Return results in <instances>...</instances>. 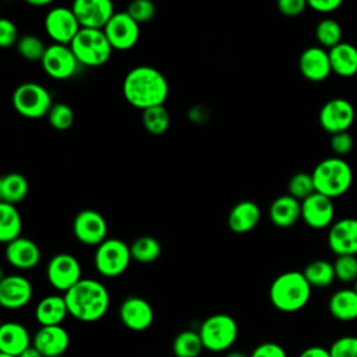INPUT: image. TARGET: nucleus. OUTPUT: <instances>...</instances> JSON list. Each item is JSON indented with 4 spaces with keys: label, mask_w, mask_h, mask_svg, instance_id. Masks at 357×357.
I'll return each mask as SVG.
<instances>
[{
    "label": "nucleus",
    "mask_w": 357,
    "mask_h": 357,
    "mask_svg": "<svg viewBox=\"0 0 357 357\" xmlns=\"http://www.w3.org/2000/svg\"><path fill=\"white\" fill-rule=\"evenodd\" d=\"M124 99L142 112L165 105L169 96L166 77L152 66H137L123 79Z\"/></svg>",
    "instance_id": "1"
},
{
    "label": "nucleus",
    "mask_w": 357,
    "mask_h": 357,
    "mask_svg": "<svg viewBox=\"0 0 357 357\" xmlns=\"http://www.w3.org/2000/svg\"><path fill=\"white\" fill-rule=\"evenodd\" d=\"M68 314L79 322L91 324L102 319L110 305L106 286L96 279H81L64 293Z\"/></svg>",
    "instance_id": "2"
},
{
    "label": "nucleus",
    "mask_w": 357,
    "mask_h": 357,
    "mask_svg": "<svg viewBox=\"0 0 357 357\" xmlns=\"http://www.w3.org/2000/svg\"><path fill=\"white\" fill-rule=\"evenodd\" d=\"M312 287L300 271H287L273 279L269 287L272 305L282 312L303 310L311 298Z\"/></svg>",
    "instance_id": "3"
},
{
    "label": "nucleus",
    "mask_w": 357,
    "mask_h": 357,
    "mask_svg": "<svg viewBox=\"0 0 357 357\" xmlns=\"http://www.w3.org/2000/svg\"><path fill=\"white\" fill-rule=\"evenodd\" d=\"M315 191L329 198L346 194L353 184V169L347 160L331 156L321 160L311 173Z\"/></svg>",
    "instance_id": "4"
},
{
    "label": "nucleus",
    "mask_w": 357,
    "mask_h": 357,
    "mask_svg": "<svg viewBox=\"0 0 357 357\" xmlns=\"http://www.w3.org/2000/svg\"><path fill=\"white\" fill-rule=\"evenodd\" d=\"M70 47L78 63L86 67H100L106 64L113 52L103 29L81 28L70 43Z\"/></svg>",
    "instance_id": "5"
},
{
    "label": "nucleus",
    "mask_w": 357,
    "mask_h": 357,
    "mask_svg": "<svg viewBox=\"0 0 357 357\" xmlns=\"http://www.w3.org/2000/svg\"><path fill=\"white\" fill-rule=\"evenodd\" d=\"M205 350L222 353L231 349L238 336V325L236 319L223 312H218L205 318L198 329Z\"/></svg>",
    "instance_id": "6"
},
{
    "label": "nucleus",
    "mask_w": 357,
    "mask_h": 357,
    "mask_svg": "<svg viewBox=\"0 0 357 357\" xmlns=\"http://www.w3.org/2000/svg\"><path fill=\"white\" fill-rule=\"evenodd\" d=\"M13 106L15 112L26 119H40L47 116L53 103L49 91L38 82H22L13 92Z\"/></svg>",
    "instance_id": "7"
},
{
    "label": "nucleus",
    "mask_w": 357,
    "mask_h": 357,
    "mask_svg": "<svg viewBox=\"0 0 357 357\" xmlns=\"http://www.w3.org/2000/svg\"><path fill=\"white\" fill-rule=\"evenodd\" d=\"M130 245L120 238H106L96 247L93 264L99 275L117 278L126 272L131 261Z\"/></svg>",
    "instance_id": "8"
},
{
    "label": "nucleus",
    "mask_w": 357,
    "mask_h": 357,
    "mask_svg": "<svg viewBox=\"0 0 357 357\" xmlns=\"http://www.w3.org/2000/svg\"><path fill=\"white\" fill-rule=\"evenodd\" d=\"M79 261L68 252L53 255L46 268V276L50 286L63 293H67L82 279Z\"/></svg>",
    "instance_id": "9"
},
{
    "label": "nucleus",
    "mask_w": 357,
    "mask_h": 357,
    "mask_svg": "<svg viewBox=\"0 0 357 357\" xmlns=\"http://www.w3.org/2000/svg\"><path fill=\"white\" fill-rule=\"evenodd\" d=\"M43 25L46 33L54 43L68 46L81 29L73 8L64 6H56L50 8L45 15Z\"/></svg>",
    "instance_id": "10"
},
{
    "label": "nucleus",
    "mask_w": 357,
    "mask_h": 357,
    "mask_svg": "<svg viewBox=\"0 0 357 357\" xmlns=\"http://www.w3.org/2000/svg\"><path fill=\"white\" fill-rule=\"evenodd\" d=\"M356 119L353 103L344 98H333L324 103L319 110V126L329 134L349 131Z\"/></svg>",
    "instance_id": "11"
},
{
    "label": "nucleus",
    "mask_w": 357,
    "mask_h": 357,
    "mask_svg": "<svg viewBox=\"0 0 357 357\" xmlns=\"http://www.w3.org/2000/svg\"><path fill=\"white\" fill-rule=\"evenodd\" d=\"M43 71L53 79H68L71 78L78 67L81 66L68 45L53 43L49 45L42 59Z\"/></svg>",
    "instance_id": "12"
},
{
    "label": "nucleus",
    "mask_w": 357,
    "mask_h": 357,
    "mask_svg": "<svg viewBox=\"0 0 357 357\" xmlns=\"http://www.w3.org/2000/svg\"><path fill=\"white\" fill-rule=\"evenodd\" d=\"M73 233L79 243L98 247L106 240V219L95 209H82L73 220Z\"/></svg>",
    "instance_id": "13"
},
{
    "label": "nucleus",
    "mask_w": 357,
    "mask_h": 357,
    "mask_svg": "<svg viewBox=\"0 0 357 357\" xmlns=\"http://www.w3.org/2000/svg\"><path fill=\"white\" fill-rule=\"evenodd\" d=\"M113 50H130L139 39V24L135 22L126 11L114 13L112 20L103 28Z\"/></svg>",
    "instance_id": "14"
},
{
    "label": "nucleus",
    "mask_w": 357,
    "mask_h": 357,
    "mask_svg": "<svg viewBox=\"0 0 357 357\" xmlns=\"http://www.w3.org/2000/svg\"><path fill=\"white\" fill-rule=\"evenodd\" d=\"M81 28L103 29L114 15V6L109 0H77L71 6Z\"/></svg>",
    "instance_id": "15"
},
{
    "label": "nucleus",
    "mask_w": 357,
    "mask_h": 357,
    "mask_svg": "<svg viewBox=\"0 0 357 357\" xmlns=\"http://www.w3.org/2000/svg\"><path fill=\"white\" fill-rule=\"evenodd\" d=\"M119 318L127 329L132 332H144L152 326L155 312L148 300L138 296H130L120 304Z\"/></svg>",
    "instance_id": "16"
},
{
    "label": "nucleus",
    "mask_w": 357,
    "mask_h": 357,
    "mask_svg": "<svg viewBox=\"0 0 357 357\" xmlns=\"http://www.w3.org/2000/svg\"><path fill=\"white\" fill-rule=\"evenodd\" d=\"M301 219L308 227L315 230L331 227L335 222V204L332 198L315 191L301 201Z\"/></svg>",
    "instance_id": "17"
},
{
    "label": "nucleus",
    "mask_w": 357,
    "mask_h": 357,
    "mask_svg": "<svg viewBox=\"0 0 357 357\" xmlns=\"http://www.w3.org/2000/svg\"><path fill=\"white\" fill-rule=\"evenodd\" d=\"M328 245L336 255H357V219L335 220L328 231Z\"/></svg>",
    "instance_id": "18"
},
{
    "label": "nucleus",
    "mask_w": 357,
    "mask_h": 357,
    "mask_svg": "<svg viewBox=\"0 0 357 357\" xmlns=\"http://www.w3.org/2000/svg\"><path fill=\"white\" fill-rule=\"evenodd\" d=\"M32 294V284L22 275H7L0 280V304L7 310L24 308Z\"/></svg>",
    "instance_id": "19"
},
{
    "label": "nucleus",
    "mask_w": 357,
    "mask_h": 357,
    "mask_svg": "<svg viewBox=\"0 0 357 357\" xmlns=\"http://www.w3.org/2000/svg\"><path fill=\"white\" fill-rule=\"evenodd\" d=\"M301 75L312 82H321L332 74L329 52L321 46H311L303 50L298 59Z\"/></svg>",
    "instance_id": "20"
},
{
    "label": "nucleus",
    "mask_w": 357,
    "mask_h": 357,
    "mask_svg": "<svg viewBox=\"0 0 357 357\" xmlns=\"http://www.w3.org/2000/svg\"><path fill=\"white\" fill-rule=\"evenodd\" d=\"M32 346L43 357L64 356L70 346V335L61 326H40L33 335Z\"/></svg>",
    "instance_id": "21"
},
{
    "label": "nucleus",
    "mask_w": 357,
    "mask_h": 357,
    "mask_svg": "<svg viewBox=\"0 0 357 357\" xmlns=\"http://www.w3.org/2000/svg\"><path fill=\"white\" fill-rule=\"evenodd\" d=\"M4 255L11 266L22 271L35 268L40 261V250L38 244L25 237H18L6 244Z\"/></svg>",
    "instance_id": "22"
},
{
    "label": "nucleus",
    "mask_w": 357,
    "mask_h": 357,
    "mask_svg": "<svg viewBox=\"0 0 357 357\" xmlns=\"http://www.w3.org/2000/svg\"><path fill=\"white\" fill-rule=\"evenodd\" d=\"M32 340L26 326L20 322L8 321L0 326V353L18 357L32 346Z\"/></svg>",
    "instance_id": "23"
},
{
    "label": "nucleus",
    "mask_w": 357,
    "mask_h": 357,
    "mask_svg": "<svg viewBox=\"0 0 357 357\" xmlns=\"http://www.w3.org/2000/svg\"><path fill=\"white\" fill-rule=\"evenodd\" d=\"M259 219L261 209L257 202L251 199H243L230 209L227 216V225L231 231L243 234L255 229L259 223Z\"/></svg>",
    "instance_id": "24"
},
{
    "label": "nucleus",
    "mask_w": 357,
    "mask_h": 357,
    "mask_svg": "<svg viewBox=\"0 0 357 357\" xmlns=\"http://www.w3.org/2000/svg\"><path fill=\"white\" fill-rule=\"evenodd\" d=\"M68 314L64 296L49 294L39 300L35 307V318L40 326L61 325Z\"/></svg>",
    "instance_id": "25"
},
{
    "label": "nucleus",
    "mask_w": 357,
    "mask_h": 357,
    "mask_svg": "<svg viewBox=\"0 0 357 357\" xmlns=\"http://www.w3.org/2000/svg\"><path fill=\"white\" fill-rule=\"evenodd\" d=\"M269 218L278 227H291L301 219V202L289 194L280 195L272 201L269 206Z\"/></svg>",
    "instance_id": "26"
},
{
    "label": "nucleus",
    "mask_w": 357,
    "mask_h": 357,
    "mask_svg": "<svg viewBox=\"0 0 357 357\" xmlns=\"http://www.w3.org/2000/svg\"><path fill=\"white\" fill-rule=\"evenodd\" d=\"M332 73L339 77H353L357 74V47L349 42H340L329 49Z\"/></svg>",
    "instance_id": "27"
},
{
    "label": "nucleus",
    "mask_w": 357,
    "mask_h": 357,
    "mask_svg": "<svg viewBox=\"0 0 357 357\" xmlns=\"http://www.w3.org/2000/svg\"><path fill=\"white\" fill-rule=\"evenodd\" d=\"M328 310L337 321L351 322L357 319V291L354 289L335 291L328 301Z\"/></svg>",
    "instance_id": "28"
},
{
    "label": "nucleus",
    "mask_w": 357,
    "mask_h": 357,
    "mask_svg": "<svg viewBox=\"0 0 357 357\" xmlns=\"http://www.w3.org/2000/svg\"><path fill=\"white\" fill-rule=\"evenodd\" d=\"M29 185L24 174L7 173L0 178V199L4 204L17 205L25 199Z\"/></svg>",
    "instance_id": "29"
},
{
    "label": "nucleus",
    "mask_w": 357,
    "mask_h": 357,
    "mask_svg": "<svg viewBox=\"0 0 357 357\" xmlns=\"http://www.w3.org/2000/svg\"><path fill=\"white\" fill-rule=\"evenodd\" d=\"M22 231V219L15 205L0 204V241L8 244L18 237Z\"/></svg>",
    "instance_id": "30"
},
{
    "label": "nucleus",
    "mask_w": 357,
    "mask_h": 357,
    "mask_svg": "<svg viewBox=\"0 0 357 357\" xmlns=\"http://www.w3.org/2000/svg\"><path fill=\"white\" fill-rule=\"evenodd\" d=\"M303 275L311 287H318V289L331 286L336 279L333 262H329L326 259H315L310 262L304 268Z\"/></svg>",
    "instance_id": "31"
},
{
    "label": "nucleus",
    "mask_w": 357,
    "mask_h": 357,
    "mask_svg": "<svg viewBox=\"0 0 357 357\" xmlns=\"http://www.w3.org/2000/svg\"><path fill=\"white\" fill-rule=\"evenodd\" d=\"M204 350V344L198 331L185 329L176 335L172 344L174 357H199Z\"/></svg>",
    "instance_id": "32"
},
{
    "label": "nucleus",
    "mask_w": 357,
    "mask_h": 357,
    "mask_svg": "<svg viewBox=\"0 0 357 357\" xmlns=\"http://www.w3.org/2000/svg\"><path fill=\"white\" fill-rule=\"evenodd\" d=\"M131 258L141 264H151L160 257V243L152 236H141L130 244Z\"/></svg>",
    "instance_id": "33"
},
{
    "label": "nucleus",
    "mask_w": 357,
    "mask_h": 357,
    "mask_svg": "<svg viewBox=\"0 0 357 357\" xmlns=\"http://www.w3.org/2000/svg\"><path fill=\"white\" fill-rule=\"evenodd\" d=\"M142 126L152 135H162L167 131L170 126L169 110L162 106L149 107L142 112Z\"/></svg>",
    "instance_id": "34"
},
{
    "label": "nucleus",
    "mask_w": 357,
    "mask_h": 357,
    "mask_svg": "<svg viewBox=\"0 0 357 357\" xmlns=\"http://www.w3.org/2000/svg\"><path fill=\"white\" fill-rule=\"evenodd\" d=\"M342 26L333 18H324L315 26V38L321 47L329 50L342 42Z\"/></svg>",
    "instance_id": "35"
},
{
    "label": "nucleus",
    "mask_w": 357,
    "mask_h": 357,
    "mask_svg": "<svg viewBox=\"0 0 357 357\" xmlns=\"http://www.w3.org/2000/svg\"><path fill=\"white\" fill-rule=\"evenodd\" d=\"M17 52L18 54L29 61H42L47 46L42 42L40 38L35 35H24L17 42Z\"/></svg>",
    "instance_id": "36"
},
{
    "label": "nucleus",
    "mask_w": 357,
    "mask_h": 357,
    "mask_svg": "<svg viewBox=\"0 0 357 357\" xmlns=\"http://www.w3.org/2000/svg\"><path fill=\"white\" fill-rule=\"evenodd\" d=\"M287 190L289 195L298 199L300 202L312 195L315 192V185L311 173L298 172L293 174L287 183Z\"/></svg>",
    "instance_id": "37"
},
{
    "label": "nucleus",
    "mask_w": 357,
    "mask_h": 357,
    "mask_svg": "<svg viewBox=\"0 0 357 357\" xmlns=\"http://www.w3.org/2000/svg\"><path fill=\"white\" fill-rule=\"evenodd\" d=\"M336 279L342 283H356L357 280V257L340 255L333 262Z\"/></svg>",
    "instance_id": "38"
},
{
    "label": "nucleus",
    "mask_w": 357,
    "mask_h": 357,
    "mask_svg": "<svg viewBox=\"0 0 357 357\" xmlns=\"http://www.w3.org/2000/svg\"><path fill=\"white\" fill-rule=\"evenodd\" d=\"M49 123L54 130L64 131L68 130L74 123V112L66 103H56L52 106L47 114Z\"/></svg>",
    "instance_id": "39"
},
{
    "label": "nucleus",
    "mask_w": 357,
    "mask_h": 357,
    "mask_svg": "<svg viewBox=\"0 0 357 357\" xmlns=\"http://www.w3.org/2000/svg\"><path fill=\"white\" fill-rule=\"evenodd\" d=\"M126 13L139 25L149 22L155 14H156V7L152 1L149 0H137L128 4Z\"/></svg>",
    "instance_id": "40"
},
{
    "label": "nucleus",
    "mask_w": 357,
    "mask_h": 357,
    "mask_svg": "<svg viewBox=\"0 0 357 357\" xmlns=\"http://www.w3.org/2000/svg\"><path fill=\"white\" fill-rule=\"evenodd\" d=\"M331 357H357V336L346 335L337 337L329 347Z\"/></svg>",
    "instance_id": "41"
},
{
    "label": "nucleus",
    "mask_w": 357,
    "mask_h": 357,
    "mask_svg": "<svg viewBox=\"0 0 357 357\" xmlns=\"http://www.w3.org/2000/svg\"><path fill=\"white\" fill-rule=\"evenodd\" d=\"M353 145H354V141L349 131L337 132L331 137V148H332L333 153L339 158L350 153L353 149Z\"/></svg>",
    "instance_id": "42"
},
{
    "label": "nucleus",
    "mask_w": 357,
    "mask_h": 357,
    "mask_svg": "<svg viewBox=\"0 0 357 357\" xmlns=\"http://www.w3.org/2000/svg\"><path fill=\"white\" fill-rule=\"evenodd\" d=\"M18 31L15 24L8 18L0 20V46L7 49L18 42Z\"/></svg>",
    "instance_id": "43"
},
{
    "label": "nucleus",
    "mask_w": 357,
    "mask_h": 357,
    "mask_svg": "<svg viewBox=\"0 0 357 357\" xmlns=\"http://www.w3.org/2000/svg\"><path fill=\"white\" fill-rule=\"evenodd\" d=\"M250 357H287V353L276 342H264L254 347Z\"/></svg>",
    "instance_id": "44"
},
{
    "label": "nucleus",
    "mask_w": 357,
    "mask_h": 357,
    "mask_svg": "<svg viewBox=\"0 0 357 357\" xmlns=\"http://www.w3.org/2000/svg\"><path fill=\"white\" fill-rule=\"evenodd\" d=\"M308 7L305 0H279L278 10L286 17H297Z\"/></svg>",
    "instance_id": "45"
},
{
    "label": "nucleus",
    "mask_w": 357,
    "mask_h": 357,
    "mask_svg": "<svg viewBox=\"0 0 357 357\" xmlns=\"http://www.w3.org/2000/svg\"><path fill=\"white\" fill-rule=\"evenodd\" d=\"M308 7L321 14H331L342 6V0H308Z\"/></svg>",
    "instance_id": "46"
},
{
    "label": "nucleus",
    "mask_w": 357,
    "mask_h": 357,
    "mask_svg": "<svg viewBox=\"0 0 357 357\" xmlns=\"http://www.w3.org/2000/svg\"><path fill=\"white\" fill-rule=\"evenodd\" d=\"M298 357H331L329 349H325L322 346H310L304 349Z\"/></svg>",
    "instance_id": "47"
},
{
    "label": "nucleus",
    "mask_w": 357,
    "mask_h": 357,
    "mask_svg": "<svg viewBox=\"0 0 357 357\" xmlns=\"http://www.w3.org/2000/svg\"><path fill=\"white\" fill-rule=\"evenodd\" d=\"M18 357H43V356L33 346H31L25 351H22Z\"/></svg>",
    "instance_id": "48"
},
{
    "label": "nucleus",
    "mask_w": 357,
    "mask_h": 357,
    "mask_svg": "<svg viewBox=\"0 0 357 357\" xmlns=\"http://www.w3.org/2000/svg\"><path fill=\"white\" fill-rule=\"evenodd\" d=\"M26 3L32 7H45L52 4V0H26Z\"/></svg>",
    "instance_id": "49"
},
{
    "label": "nucleus",
    "mask_w": 357,
    "mask_h": 357,
    "mask_svg": "<svg viewBox=\"0 0 357 357\" xmlns=\"http://www.w3.org/2000/svg\"><path fill=\"white\" fill-rule=\"evenodd\" d=\"M225 357H250V354H245L241 350H230L226 353Z\"/></svg>",
    "instance_id": "50"
},
{
    "label": "nucleus",
    "mask_w": 357,
    "mask_h": 357,
    "mask_svg": "<svg viewBox=\"0 0 357 357\" xmlns=\"http://www.w3.org/2000/svg\"><path fill=\"white\" fill-rule=\"evenodd\" d=\"M0 357H15V356H10V354H6V353H0Z\"/></svg>",
    "instance_id": "51"
},
{
    "label": "nucleus",
    "mask_w": 357,
    "mask_h": 357,
    "mask_svg": "<svg viewBox=\"0 0 357 357\" xmlns=\"http://www.w3.org/2000/svg\"><path fill=\"white\" fill-rule=\"evenodd\" d=\"M356 291H357V280H356V283H354V287H353Z\"/></svg>",
    "instance_id": "52"
},
{
    "label": "nucleus",
    "mask_w": 357,
    "mask_h": 357,
    "mask_svg": "<svg viewBox=\"0 0 357 357\" xmlns=\"http://www.w3.org/2000/svg\"><path fill=\"white\" fill-rule=\"evenodd\" d=\"M57 357H66V356H57Z\"/></svg>",
    "instance_id": "53"
},
{
    "label": "nucleus",
    "mask_w": 357,
    "mask_h": 357,
    "mask_svg": "<svg viewBox=\"0 0 357 357\" xmlns=\"http://www.w3.org/2000/svg\"><path fill=\"white\" fill-rule=\"evenodd\" d=\"M356 78H357V74H356Z\"/></svg>",
    "instance_id": "54"
}]
</instances>
